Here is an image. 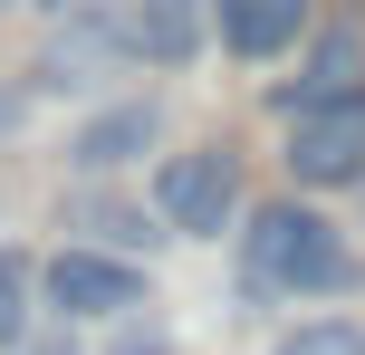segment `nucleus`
Returning <instances> with one entry per match:
<instances>
[{
	"label": "nucleus",
	"instance_id": "9b49d317",
	"mask_svg": "<svg viewBox=\"0 0 365 355\" xmlns=\"http://www.w3.org/2000/svg\"><path fill=\"white\" fill-rule=\"evenodd\" d=\"M29 317H38V260L0 240V355L29 346Z\"/></svg>",
	"mask_w": 365,
	"mask_h": 355
},
{
	"label": "nucleus",
	"instance_id": "f8f14e48",
	"mask_svg": "<svg viewBox=\"0 0 365 355\" xmlns=\"http://www.w3.org/2000/svg\"><path fill=\"white\" fill-rule=\"evenodd\" d=\"M279 355H365V327L356 317H308L298 337H279Z\"/></svg>",
	"mask_w": 365,
	"mask_h": 355
},
{
	"label": "nucleus",
	"instance_id": "ddd939ff",
	"mask_svg": "<svg viewBox=\"0 0 365 355\" xmlns=\"http://www.w3.org/2000/svg\"><path fill=\"white\" fill-rule=\"evenodd\" d=\"M106 355H173V337H164V327H115Z\"/></svg>",
	"mask_w": 365,
	"mask_h": 355
},
{
	"label": "nucleus",
	"instance_id": "f03ea898",
	"mask_svg": "<svg viewBox=\"0 0 365 355\" xmlns=\"http://www.w3.org/2000/svg\"><path fill=\"white\" fill-rule=\"evenodd\" d=\"M135 68V19L125 0H77V10L48 19V38H38L29 58V96H96L106 77Z\"/></svg>",
	"mask_w": 365,
	"mask_h": 355
},
{
	"label": "nucleus",
	"instance_id": "f257e3e1",
	"mask_svg": "<svg viewBox=\"0 0 365 355\" xmlns=\"http://www.w3.org/2000/svg\"><path fill=\"white\" fill-rule=\"evenodd\" d=\"M356 250L336 240V221H317L308 202H259L240 231V288L250 298H336L356 288Z\"/></svg>",
	"mask_w": 365,
	"mask_h": 355
},
{
	"label": "nucleus",
	"instance_id": "7ed1b4c3",
	"mask_svg": "<svg viewBox=\"0 0 365 355\" xmlns=\"http://www.w3.org/2000/svg\"><path fill=\"white\" fill-rule=\"evenodd\" d=\"M240 211V164L221 144H192V154H164L154 164V221L173 240H221Z\"/></svg>",
	"mask_w": 365,
	"mask_h": 355
},
{
	"label": "nucleus",
	"instance_id": "6e6552de",
	"mask_svg": "<svg viewBox=\"0 0 365 355\" xmlns=\"http://www.w3.org/2000/svg\"><path fill=\"white\" fill-rule=\"evenodd\" d=\"M125 19H135V58L145 68H192L221 0H125Z\"/></svg>",
	"mask_w": 365,
	"mask_h": 355
},
{
	"label": "nucleus",
	"instance_id": "20e7f679",
	"mask_svg": "<svg viewBox=\"0 0 365 355\" xmlns=\"http://www.w3.org/2000/svg\"><path fill=\"white\" fill-rule=\"evenodd\" d=\"M289 183H308V192H346L365 183V96H336V106H308V115H289Z\"/></svg>",
	"mask_w": 365,
	"mask_h": 355
},
{
	"label": "nucleus",
	"instance_id": "39448f33",
	"mask_svg": "<svg viewBox=\"0 0 365 355\" xmlns=\"http://www.w3.org/2000/svg\"><path fill=\"white\" fill-rule=\"evenodd\" d=\"M38 298H48L58 317H125V307H145V269L115 260V250L68 240L48 269H38Z\"/></svg>",
	"mask_w": 365,
	"mask_h": 355
},
{
	"label": "nucleus",
	"instance_id": "423d86ee",
	"mask_svg": "<svg viewBox=\"0 0 365 355\" xmlns=\"http://www.w3.org/2000/svg\"><path fill=\"white\" fill-rule=\"evenodd\" d=\"M154 144H164V96H115V106H96L87 125L68 134V164L77 173H125V164H145Z\"/></svg>",
	"mask_w": 365,
	"mask_h": 355
},
{
	"label": "nucleus",
	"instance_id": "4468645a",
	"mask_svg": "<svg viewBox=\"0 0 365 355\" xmlns=\"http://www.w3.org/2000/svg\"><path fill=\"white\" fill-rule=\"evenodd\" d=\"M29 106H38V96H29V77H19V87H0V144L29 125Z\"/></svg>",
	"mask_w": 365,
	"mask_h": 355
},
{
	"label": "nucleus",
	"instance_id": "dca6fc26",
	"mask_svg": "<svg viewBox=\"0 0 365 355\" xmlns=\"http://www.w3.org/2000/svg\"><path fill=\"white\" fill-rule=\"evenodd\" d=\"M29 10H38V19H58V10H77V0H29Z\"/></svg>",
	"mask_w": 365,
	"mask_h": 355
},
{
	"label": "nucleus",
	"instance_id": "f3484780",
	"mask_svg": "<svg viewBox=\"0 0 365 355\" xmlns=\"http://www.w3.org/2000/svg\"><path fill=\"white\" fill-rule=\"evenodd\" d=\"M0 10H10V0H0Z\"/></svg>",
	"mask_w": 365,
	"mask_h": 355
},
{
	"label": "nucleus",
	"instance_id": "2eb2a0df",
	"mask_svg": "<svg viewBox=\"0 0 365 355\" xmlns=\"http://www.w3.org/2000/svg\"><path fill=\"white\" fill-rule=\"evenodd\" d=\"M19 355H77V337H68V327H58V337H29Z\"/></svg>",
	"mask_w": 365,
	"mask_h": 355
},
{
	"label": "nucleus",
	"instance_id": "9d476101",
	"mask_svg": "<svg viewBox=\"0 0 365 355\" xmlns=\"http://www.w3.org/2000/svg\"><path fill=\"white\" fill-rule=\"evenodd\" d=\"M308 10H317V0H221V19H212V29H221V48H231V58H250V68H259V58L298 48Z\"/></svg>",
	"mask_w": 365,
	"mask_h": 355
},
{
	"label": "nucleus",
	"instance_id": "0eeeda50",
	"mask_svg": "<svg viewBox=\"0 0 365 355\" xmlns=\"http://www.w3.org/2000/svg\"><path fill=\"white\" fill-rule=\"evenodd\" d=\"M58 231H77L87 250H115V260H135V250H154V240H173L154 211H135L125 192H106V173H87V183L58 202Z\"/></svg>",
	"mask_w": 365,
	"mask_h": 355
},
{
	"label": "nucleus",
	"instance_id": "1a4fd4ad",
	"mask_svg": "<svg viewBox=\"0 0 365 355\" xmlns=\"http://www.w3.org/2000/svg\"><path fill=\"white\" fill-rule=\"evenodd\" d=\"M336 96H365V38H356V29H327L308 58H298V77L279 87V115L336 106Z\"/></svg>",
	"mask_w": 365,
	"mask_h": 355
}]
</instances>
